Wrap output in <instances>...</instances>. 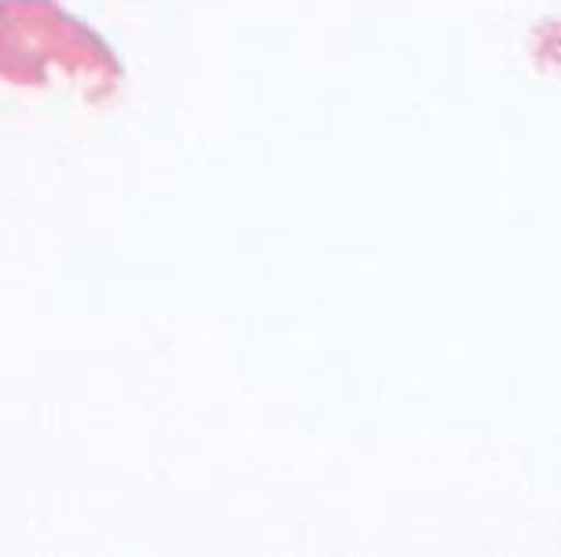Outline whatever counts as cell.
Here are the masks:
<instances>
[{
    "label": "cell",
    "instance_id": "cell-1",
    "mask_svg": "<svg viewBox=\"0 0 561 557\" xmlns=\"http://www.w3.org/2000/svg\"><path fill=\"white\" fill-rule=\"evenodd\" d=\"M48 59L96 85L100 96L122 85L114 51L62 12L56 0H4V78L15 85H37Z\"/></svg>",
    "mask_w": 561,
    "mask_h": 557
}]
</instances>
